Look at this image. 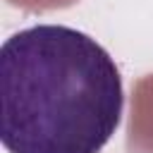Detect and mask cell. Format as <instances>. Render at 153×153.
<instances>
[{
  "mask_svg": "<svg viewBox=\"0 0 153 153\" xmlns=\"http://www.w3.org/2000/svg\"><path fill=\"white\" fill-rule=\"evenodd\" d=\"M124 110L110 53L65 24H36L0 48V141L7 153H100Z\"/></svg>",
  "mask_w": 153,
  "mask_h": 153,
  "instance_id": "6da1fadb",
  "label": "cell"
}]
</instances>
